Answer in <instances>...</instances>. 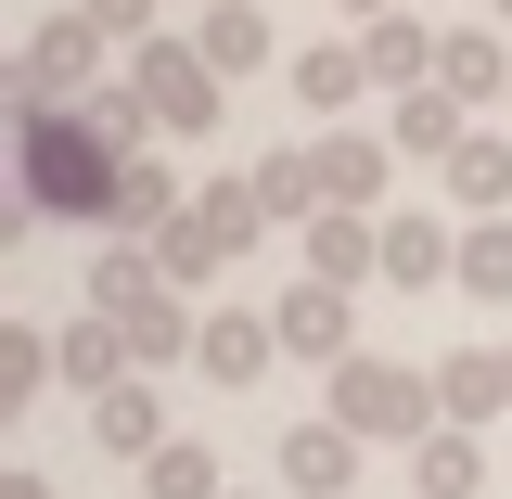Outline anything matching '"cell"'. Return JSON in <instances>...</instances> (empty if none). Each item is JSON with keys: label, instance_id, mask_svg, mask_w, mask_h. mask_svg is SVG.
I'll use <instances>...</instances> for the list:
<instances>
[{"label": "cell", "instance_id": "1", "mask_svg": "<svg viewBox=\"0 0 512 499\" xmlns=\"http://www.w3.org/2000/svg\"><path fill=\"white\" fill-rule=\"evenodd\" d=\"M128 154H141V141H116V128L90 116V103H13V218H0V231H26V218H77V231H116Z\"/></svg>", "mask_w": 512, "mask_h": 499}, {"label": "cell", "instance_id": "2", "mask_svg": "<svg viewBox=\"0 0 512 499\" xmlns=\"http://www.w3.org/2000/svg\"><path fill=\"white\" fill-rule=\"evenodd\" d=\"M333 423L346 436H372V448H423L448 423V397H436V372H410V359H333Z\"/></svg>", "mask_w": 512, "mask_h": 499}, {"label": "cell", "instance_id": "3", "mask_svg": "<svg viewBox=\"0 0 512 499\" xmlns=\"http://www.w3.org/2000/svg\"><path fill=\"white\" fill-rule=\"evenodd\" d=\"M116 26L90 13V0H64V13H39L26 26V64H13V103H90V90H116Z\"/></svg>", "mask_w": 512, "mask_h": 499}, {"label": "cell", "instance_id": "4", "mask_svg": "<svg viewBox=\"0 0 512 499\" xmlns=\"http://www.w3.org/2000/svg\"><path fill=\"white\" fill-rule=\"evenodd\" d=\"M128 90L154 103L167 141H205V128L231 116V77L205 64V39H128Z\"/></svg>", "mask_w": 512, "mask_h": 499}, {"label": "cell", "instance_id": "5", "mask_svg": "<svg viewBox=\"0 0 512 499\" xmlns=\"http://www.w3.org/2000/svg\"><path fill=\"white\" fill-rule=\"evenodd\" d=\"M269 320H282V359H320V372H333V359H359V295H346V282H320V269H295Z\"/></svg>", "mask_w": 512, "mask_h": 499}, {"label": "cell", "instance_id": "6", "mask_svg": "<svg viewBox=\"0 0 512 499\" xmlns=\"http://www.w3.org/2000/svg\"><path fill=\"white\" fill-rule=\"evenodd\" d=\"M128 372H141V346H128L116 308H77V320H64V397H77V410H90V397H116Z\"/></svg>", "mask_w": 512, "mask_h": 499}, {"label": "cell", "instance_id": "7", "mask_svg": "<svg viewBox=\"0 0 512 499\" xmlns=\"http://www.w3.org/2000/svg\"><path fill=\"white\" fill-rule=\"evenodd\" d=\"M269 359H282V320L269 308H218L205 333H192V372L205 384H269Z\"/></svg>", "mask_w": 512, "mask_h": 499}, {"label": "cell", "instance_id": "8", "mask_svg": "<svg viewBox=\"0 0 512 499\" xmlns=\"http://www.w3.org/2000/svg\"><path fill=\"white\" fill-rule=\"evenodd\" d=\"M308 269L346 282V295L384 282V205H320V218H308Z\"/></svg>", "mask_w": 512, "mask_h": 499}, {"label": "cell", "instance_id": "9", "mask_svg": "<svg viewBox=\"0 0 512 499\" xmlns=\"http://www.w3.org/2000/svg\"><path fill=\"white\" fill-rule=\"evenodd\" d=\"M359 448H372V436H346L333 410H320V423H282V487H295V499H346V487H359Z\"/></svg>", "mask_w": 512, "mask_h": 499}, {"label": "cell", "instance_id": "10", "mask_svg": "<svg viewBox=\"0 0 512 499\" xmlns=\"http://www.w3.org/2000/svg\"><path fill=\"white\" fill-rule=\"evenodd\" d=\"M448 269H461V231H448L436 205H384V282H410V295H436Z\"/></svg>", "mask_w": 512, "mask_h": 499}, {"label": "cell", "instance_id": "11", "mask_svg": "<svg viewBox=\"0 0 512 499\" xmlns=\"http://www.w3.org/2000/svg\"><path fill=\"white\" fill-rule=\"evenodd\" d=\"M436 167H448V205H461V218H500V205H512V128L474 116V128L436 154Z\"/></svg>", "mask_w": 512, "mask_h": 499}, {"label": "cell", "instance_id": "12", "mask_svg": "<svg viewBox=\"0 0 512 499\" xmlns=\"http://www.w3.org/2000/svg\"><path fill=\"white\" fill-rule=\"evenodd\" d=\"M436 90H448V103H474V116L512 90V39H500V13H487V26H448V39H436Z\"/></svg>", "mask_w": 512, "mask_h": 499}, {"label": "cell", "instance_id": "13", "mask_svg": "<svg viewBox=\"0 0 512 499\" xmlns=\"http://www.w3.org/2000/svg\"><path fill=\"white\" fill-rule=\"evenodd\" d=\"M90 448H116V461H154V448H167V384H154V372H128L116 397H90Z\"/></svg>", "mask_w": 512, "mask_h": 499}, {"label": "cell", "instance_id": "14", "mask_svg": "<svg viewBox=\"0 0 512 499\" xmlns=\"http://www.w3.org/2000/svg\"><path fill=\"white\" fill-rule=\"evenodd\" d=\"M320 180H333V205H384V180H397V141L384 128H320Z\"/></svg>", "mask_w": 512, "mask_h": 499}, {"label": "cell", "instance_id": "15", "mask_svg": "<svg viewBox=\"0 0 512 499\" xmlns=\"http://www.w3.org/2000/svg\"><path fill=\"white\" fill-rule=\"evenodd\" d=\"M436 39H448V26H423L410 0H397V13H372V26H359V52H372V90H423V77H436Z\"/></svg>", "mask_w": 512, "mask_h": 499}, {"label": "cell", "instance_id": "16", "mask_svg": "<svg viewBox=\"0 0 512 499\" xmlns=\"http://www.w3.org/2000/svg\"><path fill=\"white\" fill-rule=\"evenodd\" d=\"M244 180H256V205H269V218H295V231H308L320 205H333V180H320V141H269Z\"/></svg>", "mask_w": 512, "mask_h": 499}, {"label": "cell", "instance_id": "17", "mask_svg": "<svg viewBox=\"0 0 512 499\" xmlns=\"http://www.w3.org/2000/svg\"><path fill=\"white\" fill-rule=\"evenodd\" d=\"M487 487V423H436L410 448V499H474Z\"/></svg>", "mask_w": 512, "mask_h": 499}, {"label": "cell", "instance_id": "18", "mask_svg": "<svg viewBox=\"0 0 512 499\" xmlns=\"http://www.w3.org/2000/svg\"><path fill=\"white\" fill-rule=\"evenodd\" d=\"M154 295H167V256H154V231H116V244L90 256V308H154Z\"/></svg>", "mask_w": 512, "mask_h": 499}, {"label": "cell", "instance_id": "19", "mask_svg": "<svg viewBox=\"0 0 512 499\" xmlns=\"http://www.w3.org/2000/svg\"><path fill=\"white\" fill-rule=\"evenodd\" d=\"M436 397H448V423H500V410H512L500 346H448V359H436Z\"/></svg>", "mask_w": 512, "mask_h": 499}, {"label": "cell", "instance_id": "20", "mask_svg": "<svg viewBox=\"0 0 512 499\" xmlns=\"http://www.w3.org/2000/svg\"><path fill=\"white\" fill-rule=\"evenodd\" d=\"M461 128H474V103H448L436 77H423V90H384V141H397V154H448Z\"/></svg>", "mask_w": 512, "mask_h": 499}, {"label": "cell", "instance_id": "21", "mask_svg": "<svg viewBox=\"0 0 512 499\" xmlns=\"http://www.w3.org/2000/svg\"><path fill=\"white\" fill-rule=\"evenodd\" d=\"M39 384H64V333L0 320V410H39Z\"/></svg>", "mask_w": 512, "mask_h": 499}, {"label": "cell", "instance_id": "22", "mask_svg": "<svg viewBox=\"0 0 512 499\" xmlns=\"http://www.w3.org/2000/svg\"><path fill=\"white\" fill-rule=\"evenodd\" d=\"M359 90H372V52H359V39H320V52H295V103H308V116H346Z\"/></svg>", "mask_w": 512, "mask_h": 499}, {"label": "cell", "instance_id": "23", "mask_svg": "<svg viewBox=\"0 0 512 499\" xmlns=\"http://www.w3.org/2000/svg\"><path fill=\"white\" fill-rule=\"evenodd\" d=\"M192 13H205L192 39H205L218 77H256V64H269V13H256V0H192Z\"/></svg>", "mask_w": 512, "mask_h": 499}, {"label": "cell", "instance_id": "24", "mask_svg": "<svg viewBox=\"0 0 512 499\" xmlns=\"http://www.w3.org/2000/svg\"><path fill=\"white\" fill-rule=\"evenodd\" d=\"M474 308H512V205L500 218H461V269H448Z\"/></svg>", "mask_w": 512, "mask_h": 499}, {"label": "cell", "instance_id": "25", "mask_svg": "<svg viewBox=\"0 0 512 499\" xmlns=\"http://www.w3.org/2000/svg\"><path fill=\"white\" fill-rule=\"evenodd\" d=\"M141 499H231V487H218V448H205V436H167L154 461H141Z\"/></svg>", "mask_w": 512, "mask_h": 499}, {"label": "cell", "instance_id": "26", "mask_svg": "<svg viewBox=\"0 0 512 499\" xmlns=\"http://www.w3.org/2000/svg\"><path fill=\"white\" fill-rule=\"evenodd\" d=\"M192 333H205V320L180 308V282H167L154 308H128V346H141V372H167V359H192Z\"/></svg>", "mask_w": 512, "mask_h": 499}, {"label": "cell", "instance_id": "27", "mask_svg": "<svg viewBox=\"0 0 512 499\" xmlns=\"http://www.w3.org/2000/svg\"><path fill=\"white\" fill-rule=\"evenodd\" d=\"M90 13H103L116 39H154V13H167V0H90Z\"/></svg>", "mask_w": 512, "mask_h": 499}, {"label": "cell", "instance_id": "28", "mask_svg": "<svg viewBox=\"0 0 512 499\" xmlns=\"http://www.w3.org/2000/svg\"><path fill=\"white\" fill-rule=\"evenodd\" d=\"M0 499H52V474H0Z\"/></svg>", "mask_w": 512, "mask_h": 499}, {"label": "cell", "instance_id": "29", "mask_svg": "<svg viewBox=\"0 0 512 499\" xmlns=\"http://www.w3.org/2000/svg\"><path fill=\"white\" fill-rule=\"evenodd\" d=\"M346 13H359V26H372V13H397V0H346Z\"/></svg>", "mask_w": 512, "mask_h": 499}, {"label": "cell", "instance_id": "30", "mask_svg": "<svg viewBox=\"0 0 512 499\" xmlns=\"http://www.w3.org/2000/svg\"><path fill=\"white\" fill-rule=\"evenodd\" d=\"M487 13H512V0H487Z\"/></svg>", "mask_w": 512, "mask_h": 499}, {"label": "cell", "instance_id": "31", "mask_svg": "<svg viewBox=\"0 0 512 499\" xmlns=\"http://www.w3.org/2000/svg\"><path fill=\"white\" fill-rule=\"evenodd\" d=\"M500 372H512V346H500Z\"/></svg>", "mask_w": 512, "mask_h": 499}, {"label": "cell", "instance_id": "32", "mask_svg": "<svg viewBox=\"0 0 512 499\" xmlns=\"http://www.w3.org/2000/svg\"><path fill=\"white\" fill-rule=\"evenodd\" d=\"M500 116H512V90H500Z\"/></svg>", "mask_w": 512, "mask_h": 499}]
</instances>
